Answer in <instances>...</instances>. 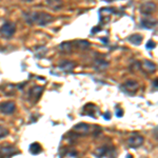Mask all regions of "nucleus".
I'll return each mask as SVG.
<instances>
[{"instance_id":"a878e982","label":"nucleus","mask_w":158,"mask_h":158,"mask_svg":"<svg viewBox=\"0 0 158 158\" xmlns=\"http://www.w3.org/2000/svg\"><path fill=\"white\" fill-rule=\"evenodd\" d=\"M127 158H133V157H132V155H128Z\"/></svg>"},{"instance_id":"5701e85b","label":"nucleus","mask_w":158,"mask_h":158,"mask_svg":"<svg viewBox=\"0 0 158 158\" xmlns=\"http://www.w3.org/2000/svg\"><path fill=\"white\" fill-rule=\"evenodd\" d=\"M116 116H117V117H122V116H123V111H122L121 109H120V110H117Z\"/></svg>"},{"instance_id":"20e7f679","label":"nucleus","mask_w":158,"mask_h":158,"mask_svg":"<svg viewBox=\"0 0 158 158\" xmlns=\"http://www.w3.org/2000/svg\"><path fill=\"white\" fill-rule=\"evenodd\" d=\"M43 90H44L43 86H34L33 88L29 91V96H28V97H29L30 102H32L33 104H35V103L39 100V98L41 97V94H42Z\"/></svg>"},{"instance_id":"b1692460","label":"nucleus","mask_w":158,"mask_h":158,"mask_svg":"<svg viewBox=\"0 0 158 158\" xmlns=\"http://www.w3.org/2000/svg\"><path fill=\"white\" fill-rule=\"evenodd\" d=\"M103 117H104L107 120H109V119H110V117H111V113L110 112H105L104 114H103Z\"/></svg>"},{"instance_id":"aec40b11","label":"nucleus","mask_w":158,"mask_h":158,"mask_svg":"<svg viewBox=\"0 0 158 158\" xmlns=\"http://www.w3.org/2000/svg\"><path fill=\"white\" fill-rule=\"evenodd\" d=\"M77 46L80 49H86L90 46V42L86 40H78L77 41Z\"/></svg>"},{"instance_id":"9d476101","label":"nucleus","mask_w":158,"mask_h":158,"mask_svg":"<svg viewBox=\"0 0 158 158\" xmlns=\"http://www.w3.org/2000/svg\"><path fill=\"white\" fill-rule=\"evenodd\" d=\"M73 130L79 135H86L90 132V125L88 123H84V122H80V123H77L76 125H74Z\"/></svg>"},{"instance_id":"f8f14e48","label":"nucleus","mask_w":158,"mask_h":158,"mask_svg":"<svg viewBox=\"0 0 158 158\" xmlns=\"http://www.w3.org/2000/svg\"><path fill=\"white\" fill-rule=\"evenodd\" d=\"M109 67V62L107 61V60L104 59H95V61H94V69L96 70V71H104V70H107Z\"/></svg>"},{"instance_id":"1a4fd4ad","label":"nucleus","mask_w":158,"mask_h":158,"mask_svg":"<svg viewBox=\"0 0 158 158\" xmlns=\"http://www.w3.org/2000/svg\"><path fill=\"white\" fill-rule=\"evenodd\" d=\"M144 139L142 136H140V135H133V136L130 137L129 140H128V146H129L130 148L137 149L144 144Z\"/></svg>"},{"instance_id":"f257e3e1","label":"nucleus","mask_w":158,"mask_h":158,"mask_svg":"<svg viewBox=\"0 0 158 158\" xmlns=\"http://www.w3.org/2000/svg\"><path fill=\"white\" fill-rule=\"evenodd\" d=\"M23 18L26 23L37 24V25L44 26L53 21L54 17L46 12H30L23 13Z\"/></svg>"},{"instance_id":"f03ea898","label":"nucleus","mask_w":158,"mask_h":158,"mask_svg":"<svg viewBox=\"0 0 158 158\" xmlns=\"http://www.w3.org/2000/svg\"><path fill=\"white\" fill-rule=\"evenodd\" d=\"M15 32H16V25H15L14 22H10V21L3 23V25L1 26V29H0L1 36L7 39L12 38L13 35L15 34Z\"/></svg>"},{"instance_id":"393cba45","label":"nucleus","mask_w":158,"mask_h":158,"mask_svg":"<svg viewBox=\"0 0 158 158\" xmlns=\"http://www.w3.org/2000/svg\"><path fill=\"white\" fill-rule=\"evenodd\" d=\"M153 86H154V88H155V90H157V79H155L153 81Z\"/></svg>"},{"instance_id":"7ed1b4c3","label":"nucleus","mask_w":158,"mask_h":158,"mask_svg":"<svg viewBox=\"0 0 158 158\" xmlns=\"http://www.w3.org/2000/svg\"><path fill=\"white\" fill-rule=\"evenodd\" d=\"M19 153L18 149L11 144L0 146V158H11L12 156Z\"/></svg>"},{"instance_id":"412c9836","label":"nucleus","mask_w":158,"mask_h":158,"mask_svg":"<svg viewBox=\"0 0 158 158\" xmlns=\"http://www.w3.org/2000/svg\"><path fill=\"white\" fill-rule=\"evenodd\" d=\"M156 46V43L155 41L153 40H149L148 42L146 43V48L148 49V50H153V49H155Z\"/></svg>"},{"instance_id":"39448f33","label":"nucleus","mask_w":158,"mask_h":158,"mask_svg":"<svg viewBox=\"0 0 158 158\" xmlns=\"http://www.w3.org/2000/svg\"><path fill=\"white\" fill-rule=\"evenodd\" d=\"M16 110V104L14 101H4L0 103V112L5 115H11Z\"/></svg>"},{"instance_id":"9b49d317","label":"nucleus","mask_w":158,"mask_h":158,"mask_svg":"<svg viewBox=\"0 0 158 158\" xmlns=\"http://www.w3.org/2000/svg\"><path fill=\"white\" fill-rule=\"evenodd\" d=\"M141 67L146 71V72L150 73V74H152V73H154L156 71V65L154 62H152L151 60H144L141 62Z\"/></svg>"},{"instance_id":"a211bd4d","label":"nucleus","mask_w":158,"mask_h":158,"mask_svg":"<svg viewBox=\"0 0 158 158\" xmlns=\"http://www.w3.org/2000/svg\"><path fill=\"white\" fill-rule=\"evenodd\" d=\"M141 25H142V28H144V29H152L153 26L156 25V21L151 20L150 18H146V19L141 20Z\"/></svg>"},{"instance_id":"dca6fc26","label":"nucleus","mask_w":158,"mask_h":158,"mask_svg":"<svg viewBox=\"0 0 158 158\" xmlns=\"http://www.w3.org/2000/svg\"><path fill=\"white\" fill-rule=\"evenodd\" d=\"M58 49H59L60 51L62 53H65V54H69V53L72 52V43L71 42H62L61 44H59V46H58Z\"/></svg>"},{"instance_id":"f3484780","label":"nucleus","mask_w":158,"mask_h":158,"mask_svg":"<svg viewBox=\"0 0 158 158\" xmlns=\"http://www.w3.org/2000/svg\"><path fill=\"white\" fill-rule=\"evenodd\" d=\"M46 4H48L50 7H52L54 11H58L59 9H61V7H62V1H59V0H55V1L48 0V1H46Z\"/></svg>"},{"instance_id":"0eeeda50","label":"nucleus","mask_w":158,"mask_h":158,"mask_svg":"<svg viewBox=\"0 0 158 158\" xmlns=\"http://www.w3.org/2000/svg\"><path fill=\"white\" fill-rule=\"evenodd\" d=\"M77 63L75 61H72V60H62L58 63V69L60 71H63V72H72L73 70L76 67Z\"/></svg>"},{"instance_id":"4468645a","label":"nucleus","mask_w":158,"mask_h":158,"mask_svg":"<svg viewBox=\"0 0 158 158\" xmlns=\"http://www.w3.org/2000/svg\"><path fill=\"white\" fill-rule=\"evenodd\" d=\"M142 39H144V37H142L140 34H133V35H131V36L128 38V40H129L132 44H134V46H139V44H141Z\"/></svg>"},{"instance_id":"6e6552de","label":"nucleus","mask_w":158,"mask_h":158,"mask_svg":"<svg viewBox=\"0 0 158 158\" xmlns=\"http://www.w3.org/2000/svg\"><path fill=\"white\" fill-rule=\"evenodd\" d=\"M122 86H123L125 91L127 92V93L131 94V95H134V94L137 92V90H138V88H139L138 82L135 81V80H132V79L127 80L125 83L122 84Z\"/></svg>"},{"instance_id":"423d86ee","label":"nucleus","mask_w":158,"mask_h":158,"mask_svg":"<svg viewBox=\"0 0 158 158\" xmlns=\"http://www.w3.org/2000/svg\"><path fill=\"white\" fill-rule=\"evenodd\" d=\"M139 10H140V13L144 16H149V15L153 14L156 10V4L152 1H148V2H144L140 7H139Z\"/></svg>"},{"instance_id":"ddd939ff","label":"nucleus","mask_w":158,"mask_h":158,"mask_svg":"<svg viewBox=\"0 0 158 158\" xmlns=\"http://www.w3.org/2000/svg\"><path fill=\"white\" fill-rule=\"evenodd\" d=\"M109 153V148L108 146H100V148H97L94 150V156L96 158H102L104 156H107Z\"/></svg>"},{"instance_id":"6ab92c4d","label":"nucleus","mask_w":158,"mask_h":158,"mask_svg":"<svg viewBox=\"0 0 158 158\" xmlns=\"http://www.w3.org/2000/svg\"><path fill=\"white\" fill-rule=\"evenodd\" d=\"M9 130L7 129L5 127H3V125H0V139L2 138H5V137L9 135Z\"/></svg>"},{"instance_id":"4be33fe9","label":"nucleus","mask_w":158,"mask_h":158,"mask_svg":"<svg viewBox=\"0 0 158 158\" xmlns=\"http://www.w3.org/2000/svg\"><path fill=\"white\" fill-rule=\"evenodd\" d=\"M78 156V153L76 151H70L69 153L67 154V158H76Z\"/></svg>"},{"instance_id":"2eb2a0df","label":"nucleus","mask_w":158,"mask_h":158,"mask_svg":"<svg viewBox=\"0 0 158 158\" xmlns=\"http://www.w3.org/2000/svg\"><path fill=\"white\" fill-rule=\"evenodd\" d=\"M30 153L33 154V155H37V154H40L42 151V146L38 144V142H33V144L30 146L29 148Z\"/></svg>"}]
</instances>
